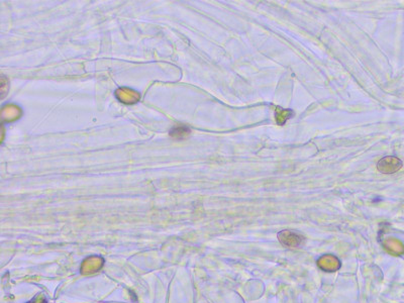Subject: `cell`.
Masks as SVG:
<instances>
[{"instance_id": "277c9868", "label": "cell", "mask_w": 404, "mask_h": 303, "mask_svg": "<svg viewBox=\"0 0 404 303\" xmlns=\"http://www.w3.org/2000/svg\"><path fill=\"white\" fill-rule=\"evenodd\" d=\"M293 116V112L290 110H281L277 109L276 110V122L280 126L284 125L287 120H289Z\"/></svg>"}, {"instance_id": "6da1fadb", "label": "cell", "mask_w": 404, "mask_h": 303, "mask_svg": "<svg viewBox=\"0 0 404 303\" xmlns=\"http://www.w3.org/2000/svg\"><path fill=\"white\" fill-rule=\"evenodd\" d=\"M402 161L393 156H387L379 160L377 169L382 174H393L402 168Z\"/></svg>"}, {"instance_id": "3957f363", "label": "cell", "mask_w": 404, "mask_h": 303, "mask_svg": "<svg viewBox=\"0 0 404 303\" xmlns=\"http://www.w3.org/2000/svg\"><path fill=\"white\" fill-rule=\"evenodd\" d=\"M93 260H94V257H91L83 262L84 263L82 266L83 273H93V272L98 271L101 267H103L104 260L100 257H96L95 261H93Z\"/></svg>"}, {"instance_id": "7a4b0ae2", "label": "cell", "mask_w": 404, "mask_h": 303, "mask_svg": "<svg viewBox=\"0 0 404 303\" xmlns=\"http://www.w3.org/2000/svg\"><path fill=\"white\" fill-rule=\"evenodd\" d=\"M280 242L288 247H297L301 244L302 238L291 232H282L278 235Z\"/></svg>"}, {"instance_id": "5b68a950", "label": "cell", "mask_w": 404, "mask_h": 303, "mask_svg": "<svg viewBox=\"0 0 404 303\" xmlns=\"http://www.w3.org/2000/svg\"><path fill=\"white\" fill-rule=\"evenodd\" d=\"M29 303H47V300L44 296H41V294H39L34 300H32Z\"/></svg>"}]
</instances>
